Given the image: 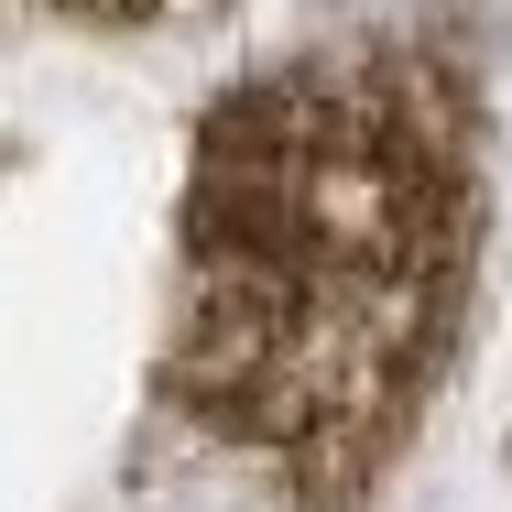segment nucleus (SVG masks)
<instances>
[{
  "label": "nucleus",
  "mask_w": 512,
  "mask_h": 512,
  "mask_svg": "<svg viewBox=\"0 0 512 512\" xmlns=\"http://www.w3.org/2000/svg\"><path fill=\"white\" fill-rule=\"evenodd\" d=\"M480 218V99L436 44L240 77L197 120L175 207L164 404L306 512H360L458 360Z\"/></svg>",
  "instance_id": "f257e3e1"
},
{
  "label": "nucleus",
  "mask_w": 512,
  "mask_h": 512,
  "mask_svg": "<svg viewBox=\"0 0 512 512\" xmlns=\"http://www.w3.org/2000/svg\"><path fill=\"white\" fill-rule=\"evenodd\" d=\"M55 11H77V22H142L153 0H55Z\"/></svg>",
  "instance_id": "f03ea898"
}]
</instances>
